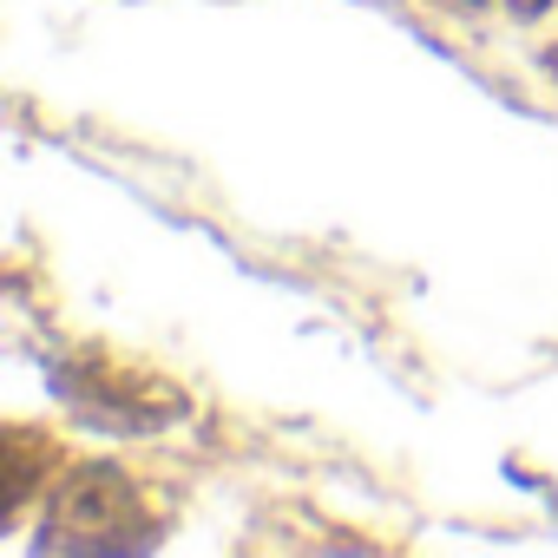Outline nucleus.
I'll use <instances>...</instances> for the list:
<instances>
[{
	"label": "nucleus",
	"mask_w": 558,
	"mask_h": 558,
	"mask_svg": "<svg viewBox=\"0 0 558 558\" xmlns=\"http://www.w3.org/2000/svg\"><path fill=\"white\" fill-rule=\"evenodd\" d=\"M158 532L138 480L125 466H73L53 499H47V532L40 545H60V551H125V545H145Z\"/></svg>",
	"instance_id": "obj_1"
},
{
	"label": "nucleus",
	"mask_w": 558,
	"mask_h": 558,
	"mask_svg": "<svg viewBox=\"0 0 558 558\" xmlns=\"http://www.w3.org/2000/svg\"><path fill=\"white\" fill-rule=\"evenodd\" d=\"M60 388L86 414H106L112 427H165V414H184L191 408L158 368H119L106 355H73L60 368Z\"/></svg>",
	"instance_id": "obj_2"
},
{
	"label": "nucleus",
	"mask_w": 558,
	"mask_h": 558,
	"mask_svg": "<svg viewBox=\"0 0 558 558\" xmlns=\"http://www.w3.org/2000/svg\"><path fill=\"white\" fill-rule=\"evenodd\" d=\"M453 8H486V0H453Z\"/></svg>",
	"instance_id": "obj_3"
}]
</instances>
